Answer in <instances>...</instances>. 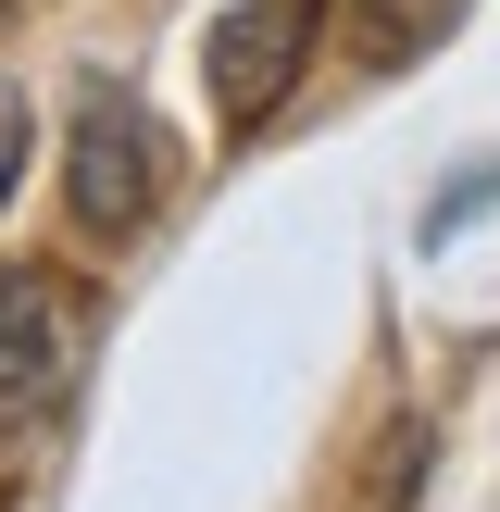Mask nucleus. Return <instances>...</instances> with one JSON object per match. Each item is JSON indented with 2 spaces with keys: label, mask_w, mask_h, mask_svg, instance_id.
Listing matches in <instances>:
<instances>
[{
  "label": "nucleus",
  "mask_w": 500,
  "mask_h": 512,
  "mask_svg": "<svg viewBox=\"0 0 500 512\" xmlns=\"http://www.w3.org/2000/svg\"><path fill=\"white\" fill-rule=\"evenodd\" d=\"M163 113H150L138 88H88L75 100V138H63V200L88 238H138L150 213H163Z\"/></svg>",
  "instance_id": "f257e3e1"
},
{
  "label": "nucleus",
  "mask_w": 500,
  "mask_h": 512,
  "mask_svg": "<svg viewBox=\"0 0 500 512\" xmlns=\"http://www.w3.org/2000/svg\"><path fill=\"white\" fill-rule=\"evenodd\" d=\"M88 338H100V300L75 288V275H50V263H0V413L63 400L75 363H88Z\"/></svg>",
  "instance_id": "f03ea898"
},
{
  "label": "nucleus",
  "mask_w": 500,
  "mask_h": 512,
  "mask_svg": "<svg viewBox=\"0 0 500 512\" xmlns=\"http://www.w3.org/2000/svg\"><path fill=\"white\" fill-rule=\"evenodd\" d=\"M325 38V0H238V13H213V50H200V75H213V113L238 125H275L300 88V63H313Z\"/></svg>",
  "instance_id": "7ed1b4c3"
},
{
  "label": "nucleus",
  "mask_w": 500,
  "mask_h": 512,
  "mask_svg": "<svg viewBox=\"0 0 500 512\" xmlns=\"http://www.w3.org/2000/svg\"><path fill=\"white\" fill-rule=\"evenodd\" d=\"M463 13H475V0H338V50L363 75H400V63H425Z\"/></svg>",
  "instance_id": "20e7f679"
},
{
  "label": "nucleus",
  "mask_w": 500,
  "mask_h": 512,
  "mask_svg": "<svg viewBox=\"0 0 500 512\" xmlns=\"http://www.w3.org/2000/svg\"><path fill=\"white\" fill-rule=\"evenodd\" d=\"M25 150H38V113H25V88H0V200H13Z\"/></svg>",
  "instance_id": "39448f33"
}]
</instances>
